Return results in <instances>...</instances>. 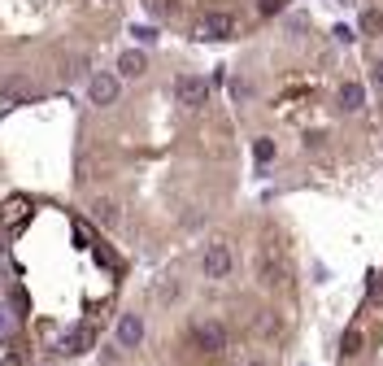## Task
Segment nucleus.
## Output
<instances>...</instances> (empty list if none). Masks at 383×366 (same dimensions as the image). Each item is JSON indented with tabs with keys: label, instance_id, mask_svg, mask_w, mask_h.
<instances>
[{
	"label": "nucleus",
	"instance_id": "0eeeda50",
	"mask_svg": "<svg viewBox=\"0 0 383 366\" xmlns=\"http://www.w3.org/2000/svg\"><path fill=\"white\" fill-rule=\"evenodd\" d=\"M87 96H92V105H114L118 100V78L114 74H96L87 83Z\"/></svg>",
	"mask_w": 383,
	"mask_h": 366
},
{
	"label": "nucleus",
	"instance_id": "39448f33",
	"mask_svg": "<svg viewBox=\"0 0 383 366\" xmlns=\"http://www.w3.org/2000/svg\"><path fill=\"white\" fill-rule=\"evenodd\" d=\"M231 35H236L231 13H205L200 18V40H231Z\"/></svg>",
	"mask_w": 383,
	"mask_h": 366
},
{
	"label": "nucleus",
	"instance_id": "4468645a",
	"mask_svg": "<svg viewBox=\"0 0 383 366\" xmlns=\"http://www.w3.org/2000/svg\"><path fill=\"white\" fill-rule=\"evenodd\" d=\"M253 157H257V162L266 166L270 157H274V140H257V144H253Z\"/></svg>",
	"mask_w": 383,
	"mask_h": 366
},
{
	"label": "nucleus",
	"instance_id": "f8f14e48",
	"mask_svg": "<svg viewBox=\"0 0 383 366\" xmlns=\"http://www.w3.org/2000/svg\"><path fill=\"white\" fill-rule=\"evenodd\" d=\"M92 218H96L100 227H114V223H118V205H114V201H96V205H92Z\"/></svg>",
	"mask_w": 383,
	"mask_h": 366
},
{
	"label": "nucleus",
	"instance_id": "7ed1b4c3",
	"mask_svg": "<svg viewBox=\"0 0 383 366\" xmlns=\"http://www.w3.org/2000/svg\"><path fill=\"white\" fill-rule=\"evenodd\" d=\"M35 96H39V88L31 83V78L13 74V78H5V83H0V110H9V105H22V100H35Z\"/></svg>",
	"mask_w": 383,
	"mask_h": 366
},
{
	"label": "nucleus",
	"instance_id": "6ab92c4d",
	"mask_svg": "<svg viewBox=\"0 0 383 366\" xmlns=\"http://www.w3.org/2000/svg\"><path fill=\"white\" fill-rule=\"evenodd\" d=\"M5 331H9V314H5V309H0V336H5Z\"/></svg>",
	"mask_w": 383,
	"mask_h": 366
},
{
	"label": "nucleus",
	"instance_id": "6e6552de",
	"mask_svg": "<svg viewBox=\"0 0 383 366\" xmlns=\"http://www.w3.org/2000/svg\"><path fill=\"white\" fill-rule=\"evenodd\" d=\"M92 340H96V331L83 323V327L66 331V340H61V353H70V358H74V353H87V349H92Z\"/></svg>",
	"mask_w": 383,
	"mask_h": 366
},
{
	"label": "nucleus",
	"instance_id": "9b49d317",
	"mask_svg": "<svg viewBox=\"0 0 383 366\" xmlns=\"http://www.w3.org/2000/svg\"><path fill=\"white\" fill-rule=\"evenodd\" d=\"M340 105H344L348 114H357V110L366 105V88H362V83H353V78H348V83H340Z\"/></svg>",
	"mask_w": 383,
	"mask_h": 366
},
{
	"label": "nucleus",
	"instance_id": "f03ea898",
	"mask_svg": "<svg viewBox=\"0 0 383 366\" xmlns=\"http://www.w3.org/2000/svg\"><path fill=\"white\" fill-rule=\"evenodd\" d=\"M192 340H196V349H205V353H222L226 349V327L218 319H200L192 327Z\"/></svg>",
	"mask_w": 383,
	"mask_h": 366
},
{
	"label": "nucleus",
	"instance_id": "20e7f679",
	"mask_svg": "<svg viewBox=\"0 0 383 366\" xmlns=\"http://www.w3.org/2000/svg\"><path fill=\"white\" fill-rule=\"evenodd\" d=\"M200 266H205V279H226V275H231V266H236V257H231V249H226V244H209Z\"/></svg>",
	"mask_w": 383,
	"mask_h": 366
},
{
	"label": "nucleus",
	"instance_id": "f3484780",
	"mask_svg": "<svg viewBox=\"0 0 383 366\" xmlns=\"http://www.w3.org/2000/svg\"><path fill=\"white\" fill-rule=\"evenodd\" d=\"M262 13H279V0H262Z\"/></svg>",
	"mask_w": 383,
	"mask_h": 366
},
{
	"label": "nucleus",
	"instance_id": "dca6fc26",
	"mask_svg": "<svg viewBox=\"0 0 383 366\" xmlns=\"http://www.w3.org/2000/svg\"><path fill=\"white\" fill-rule=\"evenodd\" d=\"M344 353H362V331H357V327L344 336Z\"/></svg>",
	"mask_w": 383,
	"mask_h": 366
},
{
	"label": "nucleus",
	"instance_id": "a211bd4d",
	"mask_svg": "<svg viewBox=\"0 0 383 366\" xmlns=\"http://www.w3.org/2000/svg\"><path fill=\"white\" fill-rule=\"evenodd\" d=\"M370 78H375V83H379V88H383V61H379V66H375V70H370Z\"/></svg>",
	"mask_w": 383,
	"mask_h": 366
},
{
	"label": "nucleus",
	"instance_id": "ddd939ff",
	"mask_svg": "<svg viewBox=\"0 0 383 366\" xmlns=\"http://www.w3.org/2000/svg\"><path fill=\"white\" fill-rule=\"evenodd\" d=\"M362 31H366V35H379V31H383V13H379V9H366V13H362Z\"/></svg>",
	"mask_w": 383,
	"mask_h": 366
},
{
	"label": "nucleus",
	"instance_id": "f257e3e1",
	"mask_svg": "<svg viewBox=\"0 0 383 366\" xmlns=\"http://www.w3.org/2000/svg\"><path fill=\"white\" fill-rule=\"evenodd\" d=\"M174 100L183 105V110H200V105L209 100V83L200 74H178L174 78Z\"/></svg>",
	"mask_w": 383,
	"mask_h": 366
},
{
	"label": "nucleus",
	"instance_id": "2eb2a0df",
	"mask_svg": "<svg viewBox=\"0 0 383 366\" xmlns=\"http://www.w3.org/2000/svg\"><path fill=\"white\" fill-rule=\"evenodd\" d=\"M22 209H27V201H22V196H13V201L5 205V223H18V218H22Z\"/></svg>",
	"mask_w": 383,
	"mask_h": 366
},
{
	"label": "nucleus",
	"instance_id": "9d476101",
	"mask_svg": "<svg viewBox=\"0 0 383 366\" xmlns=\"http://www.w3.org/2000/svg\"><path fill=\"white\" fill-rule=\"evenodd\" d=\"M118 70H122L126 78H140V74L148 70V57H144V52H140V48H126V52H122V57H118Z\"/></svg>",
	"mask_w": 383,
	"mask_h": 366
},
{
	"label": "nucleus",
	"instance_id": "1a4fd4ad",
	"mask_svg": "<svg viewBox=\"0 0 383 366\" xmlns=\"http://www.w3.org/2000/svg\"><path fill=\"white\" fill-rule=\"evenodd\" d=\"M27 362H31V353L22 340H13V336L0 340V366H27Z\"/></svg>",
	"mask_w": 383,
	"mask_h": 366
},
{
	"label": "nucleus",
	"instance_id": "423d86ee",
	"mask_svg": "<svg viewBox=\"0 0 383 366\" xmlns=\"http://www.w3.org/2000/svg\"><path fill=\"white\" fill-rule=\"evenodd\" d=\"M144 340V319L140 314H122L118 319V349H140Z\"/></svg>",
	"mask_w": 383,
	"mask_h": 366
}]
</instances>
